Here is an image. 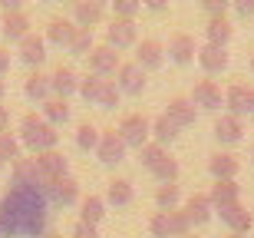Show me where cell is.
<instances>
[{
    "label": "cell",
    "instance_id": "8",
    "mask_svg": "<svg viewBox=\"0 0 254 238\" xmlns=\"http://www.w3.org/2000/svg\"><path fill=\"white\" fill-rule=\"evenodd\" d=\"M189 99H191L195 109H208V113H215V109L225 106V93H221V86L215 79H198Z\"/></svg>",
    "mask_w": 254,
    "mask_h": 238
},
{
    "label": "cell",
    "instance_id": "19",
    "mask_svg": "<svg viewBox=\"0 0 254 238\" xmlns=\"http://www.w3.org/2000/svg\"><path fill=\"white\" fill-rule=\"evenodd\" d=\"M10 179H13V185H20V189H47V182L40 179V172H37V162H33V159H23V156L13 162Z\"/></svg>",
    "mask_w": 254,
    "mask_h": 238
},
{
    "label": "cell",
    "instance_id": "12",
    "mask_svg": "<svg viewBox=\"0 0 254 238\" xmlns=\"http://www.w3.org/2000/svg\"><path fill=\"white\" fill-rule=\"evenodd\" d=\"M50 93H53V99H66V103H69V96L79 93V77H76V70L60 63V67L50 73Z\"/></svg>",
    "mask_w": 254,
    "mask_h": 238
},
{
    "label": "cell",
    "instance_id": "51",
    "mask_svg": "<svg viewBox=\"0 0 254 238\" xmlns=\"http://www.w3.org/2000/svg\"><path fill=\"white\" fill-rule=\"evenodd\" d=\"M3 96H7V83L0 79V106H3Z\"/></svg>",
    "mask_w": 254,
    "mask_h": 238
},
{
    "label": "cell",
    "instance_id": "44",
    "mask_svg": "<svg viewBox=\"0 0 254 238\" xmlns=\"http://www.w3.org/2000/svg\"><path fill=\"white\" fill-rule=\"evenodd\" d=\"M69 238H99V229L86 225V222H76L73 229H69Z\"/></svg>",
    "mask_w": 254,
    "mask_h": 238
},
{
    "label": "cell",
    "instance_id": "50",
    "mask_svg": "<svg viewBox=\"0 0 254 238\" xmlns=\"http://www.w3.org/2000/svg\"><path fill=\"white\" fill-rule=\"evenodd\" d=\"M248 113H254V86H248Z\"/></svg>",
    "mask_w": 254,
    "mask_h": 238
},
{
    "label": "cell",
    "instance_id": "54",
    "mask_svg": "<svg viewBox=\"0 0 254 238\" xmlns=\"http://www.w3.org/2000/svg\"><path fill=\"white\" fill-rule=\"evenodd\" d=\"M228 238H245V235H228Z\"/></svg>",
    "mask_w": 254,
    "mask_h": 238
},
{
    "label": "cell",
    "instance_id": "33",
    "mask_svg": "<svg viewBox=\"0 0 254 238\" xmlns=\"http://www.w3.org/2000/svg\"><path fill=\"white\" fill-rule=\"evenodd\" d=\"M43 119H47L50 126H53V129H60V126H66L69 123V103H66V99H47V103H43Z\"/></svg>",
    "mask_w": 254,
    "mask_h": 238
},
{
    "label": "cell",
    "instance_id": "56",
    "mask_svg": "<svg viewBox=\"0 0 254 238\" xmlns=\"http://www.w3.org/2000/svg\"><path fill=\"white\" fill-rule=\"evenodd\" d=\"M185 238H195V235H185Z\"/></svg>",
    "mask_w": 254,
    "mask_h": 238
},
{
    "label": "cell",
    "instance_id": "17",
    "mask_svg": "<svg viewBox=\"0 0 254 238\" xmlns=\"http://www.w3.org/2000/svg\"><path fill=\"white\" fill-rule=\"evenodd\" d=\"M165 116H169V123L175 126V129H189V126H195L198 109L191 106L189 96H172V99H169V109H165Z\"/></svg>",
    "mask_w": 254,
    "mask_h": 238
},
{
    "label": "cell",
    "instance_id": "37",
    "mask_svg": "<svg viewBox=\"0 0 254 238\" xmlns=\"http://www.w3.org/2000/svg\"><path fill=\"white\" fill-rule=\"evenodd\" d=\"M96 50V40H93V30H76L73 43H69V53L73 57H89Z\"/></svg>",
    "mask_w": 254,
    "mask_h": 238
},
{
    "label": "cell",
    "instance_id": "1",
    "mask_svg": "<svg viewBox=\"0 0 254 238\" xmlns=\"http://www.w3.org/2000/svg\"><path fill=\"white\" fill-rule=\"evenodd\" d=\"M50 202L43 189H20L10 185V192L0 199V238H40L47 235Z\"/></svg>",
    "mask_w": 254,
    "mask_h": 238
},
{
    "label": "cell",
    "instance_id": "24",
    "mask_svg": "<svg viewBox=\"0 0 254 238\" xmlns=\"http://www.w3.org/2000/svg\"><path fill=\"white\" fill-rule=\"evenodd\" d=\"M231 37H235V27H231V20H228V17L205 20V43H208V47H221V50H225L228 43H231Z\"/></svg>",
    "mask_w": 254,
    "mask_h": 238
},
{
    "label": "cell",
    "instance_id": "28",
    "mask_svg": "<svg viewBox=\"0 0 254 238\" xmlns=\"http://www.w3.org/2000/svg\"><path fill=\"white\" fill-rule=\"evenodd\" d=\"M208 202H211V209H228V205H238L241 202V189H238V182H215L211 192H208Z\"/></svg>",
    "mask_w": 254,
    "mask_h": 238
},
{
    "label": "cell",
    "instance_id": "22",
    "mask_svg": "<svg viewBox=\"0 0 254 238\" xmlns=\"http://www.w3.org/2000/svg\"><path fill=\"white\" fill-rule=\"evenodd\" d=\"M76 37V27H73V20H60L53 17L47 23V30H43V40H47V47H60V50H69V43H73Z\"/></svg>",
    "mask_w": 254,
    "mask_h": 238
},
{
    "label": "cell",
    "instance_id": "43",
    "mask_svg": "<svg viewBox=\"0 0 254 238\" xmlns=\"http://www.w3.org/2000/svg\"><path fill=\"white\" fill-rule=\"evenodd\" d=\"M201 7H205L208 20H211V17H228V10H231V3H228V0H205Z\"/></svg>",
    "mask_w": 254,
    "mask_h": 238
},
{
    "label": "cell",
    "instance_id": "38",
    "mask_svg": "<svg viewBox=\"0 0 254 238\" xmlns=\"http://www.w3.org/2000/svg\"><path fill=\"white\" fill-rule=\"evenodd\" d=\"M20 149H23V146H20V139L13 133H0V159L3 162L13 165V162L20 159Z\"/></svg>",
    "mask_w": 254,
    "mask_h": 238
},
{
    "label": "cell",
    "instance_id": "46",
    "mask_svg": "<svg viewBox=\"0 0 254 238\" xmlns=\"http://www.w3.org/2000/svg\"><path fill=\"white\" fill-rule=\"evenodd\" d=\"M3 13H23V3H20V0H3V3H0V17H3Z\"/></svg>",
    "mask_w": 254,
    "mask_h": 238
},
{
    "label": "cell",
    "instance_id": "3",
    "mask_svg": "<svg viewBox=\"0 0 254 238\" xmlns=\"http://www.w3.org/2000/svg\"><path fill=\"white\" fill-rule=\"evenodd\" d=\"M79 96H83L89 106H99V109H113V106H119V99H123V93H119V86H116L113 79H96V77H89V73L79 79Z\"/></svg>",
    "mask_w": 254,
    "mask_h": 238
},
{
    "label": "cell",
    "instance_id": "39",
    "mask_svg": "<svg viewBox=\"0 0 254 238\" xmlns=\"http://www.w3.org/2000/svg\"><path fill=\"white\" fill-rule=\"evenodd\" d=\"M165 156H169V149H162V146H155V143H145V146L139 149V162H142V165H145L149 172L155 169V165H159Z\"/></svg>",
    "mask_w": 254,
    "mask_h": 238
},
{
    "label": "cell",
    "instance_id": "5",
    "mask_svg": "<svg viewBox=\"0 0 254 238\" xmlns=\"http://www.w3.org/2000/svg\"><path fill=\"white\" fill-rule=\"evenodd\" d=\"M86 63H89V77L96 79H109L119 73V67H123V60H119V53L116 50H109L106 43H99V47L86 57Z\"/></svg>",
    "mask_w": 254,
    "mask_h": 238
},
{
    "label": "cell",
    "instance_id": "52",
    "mask_svg": "<svg viewBox=\"0 0 254 238\" xmlns=\"http://www.w3.org/2000/svg\"><path fill=\"white\" fill-rule=\"evenodd\" d=\"M40 238H63L60 232H47V235H40Z\"/></svg>",
    "mask_w": 254,
    "mask_h": 238
},
{
    "label": "cell",
    "instance_id": "10",
    "mask_svg": "<svg viewBox=\"0 0 254 238\" xmlns=\"http://www.w3.org/2000/svg\"><path fill=\"white\" fill-rule=\"evenodd\" d=\"M103 17H106V3H103V0H76V3H73V27L76 30L99 27Z\"/></svg>",
    "mask_w": 254,
    "mask_h": 238
},
{
    "label": "cell",
    "instance_id": "27",
    "mask_svg": "<svg viewBox=\"0 0 254 238\" xmlns=\"http://www.w3.org/2000/svg\"><path fill=\"white\" fill-rule=\"evenodd\" d=\"M132 199H135V189H132L129 179H109L106 182V195H103L106 205L123 209V205H132Z\"/></svg>",
    "mask_w": 254,
    "mask_h": 238
},
{
    "label": "cell",
    "instance_id": "2",
    "mask_svg": "<svg viewBox=\"0 0 254 238\" xmlns=\"http://www.w3.org/2000/svg\"><path fill=\"white\" fill-rule=\"evenodd\" d=\"M17 139H20V146L30 149L33 156H43V153H53V149H57L60 133L43 119V116L27 113L23 119H20V136H17Z\"/></svg>",
    "mask_w": 254,
    "mask_h": 238
},
{
    "label": "cell",
    "instance_id": "35",
    "mask_svg": "<svg viewBox=\"0 0 254 238\" xmlns=\"http://www.w3.org/2000/svg\"><path fill=\"white\" fill-rule=\"evenodd\" d=\"M99 136H103V129H96L93 123H79L76 126V149L79 153H96Z\"/></svg>",
    "mask_w": 254,
    "mask_h": 238
},
{
    "label": "cell",
    "instance_id": "14",
    "mask_svg": "<svg viewBox=\"0 0 254 238\" xmlns=\"http://www.w3.org/2000/svg\"><path fill=\"white\" fill-rule=\"evenodd\" d=\"M182 212H185V219H189L191 229H201V225H208L211 222V202H208V192H191L189 199H185V205H182Z\"/></svg>",
    "mask_w": 254,
    "mask_h": 238
},
{
    "label": "cell",
    "instance_id": "47",
    "mask_svg": "<svg viewBox=\"0 0 254 238\" xmlns=\"http://www.w3.org/2000/svg\"><path fill=\"white\" fill-rule=\"evenodd\" d=\"M10 73V50L7 47H0V79Z\"/></svg>",
    "mask_w": 254,
    "mask_h": 238
},
{
    "label": "cell",
    "instance_id": "34",
    "mask_svg": "<svg viewBox=\"0 0 254 238\" xmlns=\"http://www.w3.org/2000/svg\"><path fill=\"white\" fill-rule=\"evenodd\" d=\"M155 205H159V212H175L182 205V189L175 182L159 185V189H155Z\"/></svg>",
    "mask_w": 254,
    "mask_h": 238
},
{
    "label": "cell",
    "instance_id": "23",
    "mask_svg": "<svg viewBox=\"0 0 254 238\" xmlns=\"http://www.w3.org/2000/svg\"><path fill=\"white\" fill-rule=\"evenodd\" d=\"M0 33L7 43H20L23 37H30L33 30H30V17L27 13H3L0 17Z\"/></svg>",
    "mask_w": 254,
    "mask_h": 238
},
{
    "label": "cell",
    "instance_id": "16",
    "mask_svg": "<svg viewBox=\"0 0 254 238\" xmlns=\"http://www.w3.org/2000/svg\"><path fill=\"white\" fill-rule=\"evenodd\" d=\"M17 53H20V60L37 73V70L47 63V40L40 37V33H30V37H23L17 43Z\"/></svg>",
    "mask_w": 254,
    "mask_h": 238
},
{
    "label": "cell",
    "instance_id": "20",
    "mask_svg": "<svg viewBox=\"0 0 254 238\" xmlns=\"http://www.w3.org/2000/svg\"><path fill=\"white\" fill-rule=\"evenodd\" d=\"M218 215H221V222L228 225V232L231 235H248L254 225V215L238 202V205H228V209H218Z\"/></svg>",
    "mask_w": 254,
    "mask_h": 238
},
{
    "label": "cell",
    "instance_id": "18",
    "mask_svg": "<svg viewBox=\"0 0 254 238\" xmlns=\"http://www.w3.org/2000/svg\"><path fill=\"white\" fill-rule=\"evenodd\" d=\"M145 83H149V79H145V73H142L135 63H123L119 73H116V86H119L123 96H142Z\"/></svg>",
    "mask_w": 254,
    "mask_h": 238
},
{
    "label": "cell",
    "instance_id": "11",
    "mask_svg": "<svg viewBox=\"0 0 254 238\" xmlns=\"http://www.w3.org/2000/svg\"><path fill=\"white\" fill-rule=\"evenodd\" d=\"M126 143L119 139V133L116 129H106L103 136H99V146H96V159L103 162V165H119V162H126Z\"/></svg>",
    "mask_w": 254,
    "mask_h": 238
},
{
    "label": "cell",
    "instance_id": "49",
    "mask_svg": "<svg viewBox=\"0 0 254 238\" xmlns=\"http://www.w3.org/2000/svg\"><path fill=\"white\" fill-rule=\"evenodd\" d=\"M145 10H152V13H162L165 10V3H159V0H149V3H142Z\"/></svg>",
    "mask_w": 254,
    "mask_h": 238
},
{
    "label": "cell",
    "instance_id": "30",
    "mask_svg": "<svg viewBox=\"0 0 254 238\" xmlns=\"http://www.w3.org/2000/svg\"><path fill=\"white\" fill-rule=\"evenodd\" d=\"M106 219V202L103 195H86V199H79V222H86V225H96L99 229V222Z\"/></svg>",
    "mask_w": 254,
    "mask_h": 238
},
{
    "label": "cell",
    "instance_id": "26",
    "mask_svg": "<svg viewBox=\"0 0 254 238\" xmlns=\"http://www.w3.org/2000/svg\"><path fill=\"white\" fill-rule=\"evenodd\" d=\"M198 67L205 70L208 77H215V73H225L228 70V50H221V47H198Z\"/></svg>",
    "mask_w": 254,
    "mask_h": 238
},
{
    "label": "cell",
    "instance_id": "48",
    "mask_svg": "<svg viewBox=\"0 0 254 238\" xmlns=\"http://www.w3.org/2000/svg\"><path fill=\"white\" fill-rule=\"evenodd\" d=\"M7 126H10V113L7 106H0V133H7Z\"/></svg>",
    "mask_w": 254,
    "mask_h": 238
},
{
    "label": "cell",
    "instance_id": "29",
    "mask_svg": "<svg viewBox=\"0 0 254 238\" xmlns=\"http://www.w3.org/2000/svg\"><path fill=\"white\" fill-rule=\"evenodd\" d=\"M23 96H27L30 103H47V99H53V93H50V77L47 73H30L27 79H23Z\"/></svg>",
    "mask_w": 254,
    "mask_h": 238
},
{
    "label": "cell",
    "instance_id": "57",
    "mask_svg": "<svg viewBox=\"0 0 254 238\" xmlns=\"http://www.w3.org/2000/svg\"><path fill=\"white\" fill-rule=\"evenodd\" d=\"M251 159H254V153H251Z\"/></svg>",
    "mask_w": 254,
    "mask_h": 238
},
{
    "label": "cell",
    "instance_id": "32",
    "mask_svg": "<svg viewBox=\"0 0 254 238\" xmlns=\"http://www.w3.org/2000/svg\"><path fill=\"white\" fill-rule=\"evenodd\" d=\"M225 106H228V116H241L248 113V86L245 83H235L225 89Z\"/></svg>",
    "mask_w": 254,
    "mask_h": 238
},
{
    "label": "cell",
    "instance_id": "31",
    "mask_svg": "<svg viewBox=\"0 0 254 238\" xmlns=\"http://www.w3.org/2000/svg\"><path fill=\"white\" fill-rule=\"evenodd\" d=\"M175 139H179V129L169 123V116H165V113L155 116V119H152V143L162 146V149H169Z\"/></svg>",
    "mask_w": 254,
    "mask_h": 238
},
{
    "label": "cell",
    "instance_id": "9",
    "mask_svg": "<svg viewBox=\"0 0 254 238\" xmlns=\"http://www.w3.org/2000/svg\"><path fill=\"white\" fill-rule=\"evenodd\" d=\"M33 162H37V172H40V179L47 182V185L69 175V159H66L60 149H53V153H43V156H33Z\"/></svg>",
    "mask_w": 254,
    "mask_h": 238
},
{
    "label": "cell",
    "instance_id": "55",
    "mask_svg": "<svg viewBox=\"0 0 254 238\" xmlns=\"http://www.w3.org/2000/svg\"><path fill=\"white\" fill-rule=\"evenodd\" d=\"M251 70H254V57H251Z\"/></svg>",
    "mask_w": 254,
    "mask_h": 238
},
{
    "label": "cell",
    "instance_id": "42",
    "mask_svg": "<svg viewBox=\"0 0 254 238\" xmlns=\"http://www.w3.org/2000/svg\"><path fill=\"white\" fill-rule=\"evenodd\" d=\"M169 222H172V235H175V238L191 235V225H189V219H185V212H182V209L169 212Z\"/></svg>",
    "mask_w": 254,
    "mask_h": 238
},
{
    "label": "cell",
    "instance_id": "40",
    "mask_svg": "<svg viewBox=\"0 0 254 238\" xmlns=\"http://www.w3.org/2000/svg\"><path fill=\"white\" fill-rule=\"evenodd\" d=\"M142 13L139 0H113V20H135Z\"/></svg>",
    "mask_w": 254,
    "mask_h": 238
},
{
    "label": "cell",
    "instance_id": "13",
    "mask_svg": "<svg viewBox=\"0 0 254 238\" xmlns=\"http://www.w3.org/2000/svg\"><path fill=\"white\" fill-rule=\"evenodd\" d=\"M47 202L50 205H79V182L73 179V175H66V179H57V182H50L47 189Z\"/></svg>",
    "mask_w": 254,
    "mask_h": 238
},
{
    "label": "cell",
    "instance_id": "7",
    "mask_svg": "<svg viewBox=\"0 0 254 238\" xmlns=\"http://www.w3.org/2000/svg\"><path fill=\"white\" fill-rule=\"evenodd\" d=\"M142 73H152V70L165 67V43L162 40H142L135 43V60H132Z\"/></svg>",
    "mask_w": 254,
    "mask_h": 238
},
{
    "label": "cell",
    "instance_id": "21",
    "mask_svg": "<svg viewBox=\"0 0 254 238\" xmlns=\"http://www.w3.org/2000/svg\"><path fill=\"white\" fill-rule=\"evenodd\" d=\"M211 133H215V139L221 146H235V143H241V139H245V123H241V119H238V116H218L215 119V129H211Z\"/></svg>",
    "mask_w": 254,
    "mask_h": 238
},
{
    "label": "cell",
    "instance_id": "45",
    "mask_svg": "<svg viewBox=\"0 0 254 238\" xmlns=\"http://www.w3.org/2000/svg\"><path fill=\"white\" fill-rule=\"evenodd\" d=\"M235 13H238V17H254V0H238Z\"/></svg>",
    "mask_w": 254,
    "mask_h": 238
},
{
    "label": "cell",
    "instance_id": "41",
    "mask_svg": "<svg viewBox=\"0 0 254 238\" xmlns=\"http://www.w3.org/2000/svg\"><path fill=\"white\" fill-rule=\"evenodd\" d=\"M149 232H152V238H175V235H172L169 212H155V215L149 219Z\"/></svg>",
    "mask_w": 254,
    "mask_h": 238
},
{
    "label": "cell",
    "instance_id": "4",
    "mask_svg": "<svg viewBox=\"0 0 254 238\" xmlns=\"http://www.w3.org/2000/svg\"><path fill=\"white\" fill-rule=\"evenodd\" d=\"M116 133L126 143V149H142L145 143H152V119L142 116V113H129V116L119 119Z\"/></svg>",
    "mask_w": 254,
    "mask_h": 238
},
{
    "label": "cell",
    "instance_id": "53",
    "mask_svg": "<svg viewBox=\"0 0 254 238\" xmlns=\"http://www.w3.org/2000/svg\"><path fill=\"white\" fill-rule=\"evenodd\" d=\"M3 169H7V162H3V159H0V172H3Z\"/></svg>",
    "mask_w": 254,
    "mask_h": 238
},
{
    "label": "cell",
    "instance_id": "36",
    "mask_svg": "<svg viewBox=\"0 0 254 238\" xmlns=\"http://www.w3.org/2000/svg\"><path fill=\"white\" fill-rule=\"evenodd\" d=\"M152 175H155V179L162 182V185H169V182H175L179 179V159H175V156H165V159L159 162V165H155V169H152Z\"/></svg>",
    "mask_w": 254,
    "mask_h": 238
},
{
    "label": "cell",
    "instance_id": "15",
    "mask_svg": "<svg viewBox=\"0 0 254 238\" xmlns=\"http://www.w3.org/2000/svg\"><path fill=\"white\" fill-rule=\"evenodd\" d=\"M165 57L179 67H189L191 60L198 57V47H195V37L191 33H172L169 37V47H165Z\"/></svg>",
    "mask_w": 254,
    "mask_h": 238
},
{
    "label": "cell",
    "instance_id": "6",
    "mask_svg": "<svg viewBox=\"0 0 254 238\" xmlns=\"http://www.w3.org/2000/svg\"><path fill=\"white\" fill-rule=\"evenodd\" d=\"M139 43V27H135V20H113L109 27H106V47L109 50H129Z\"/></svg>",
    "mask_w": 254,
    "mask_h": 238
},
{
    "label": "cell",
    "instance_id": "25",
    "mask_svg": "<svg viewBox=\"0 0 254 238\" xmlns=\"http://www.w3.org/2000/svg\"><path fill=\"white\" fill-rule=\"evenodd\" d=\"M238 169H241V162H238L231 153H215L211 159H208V172H211L215 182H235Z\"/></svg>",
    "mask_w": 254,
    "mask_h": 238
}]
</instances>
